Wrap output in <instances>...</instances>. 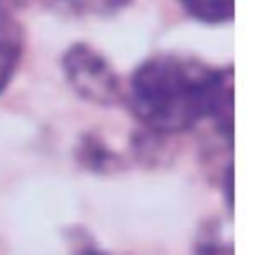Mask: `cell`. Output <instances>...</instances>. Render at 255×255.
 Returning a JSON list of instances; mask_svg holds the SVG:
<instances>
[{
    "mask_svg": "<svg viewBox=\"0 0 255 255\" xmlns=\"http://www.w3.org/2000/svg\"><path fill=\"white\" fill-rule=\"evenodd\" d=\"M129 104L138 120L158 133L188 131L212 118L233 135V70L212 68L192 57L154 54L135 68Z\"/></svg>",
    "mask_w": 255,
    "mask_h": 255,
    "instance_id": "obj_1",
    "label": "cell"
},
{
    "mask_svg": "<svg viewBox=\"0 0 255 255\" xmlns=\"http://www.w3.org/2000/svg\"><path fill=\"white\" fill-rule=\"evenodd\" d=\"M45 2L52 9L70 14V16H86V14L109 16L125 9L131 0H45Z\"/></svg>",
    "mask_w": 255,
    "mask_h": 255,
    "instance_id": "obj_5",
    "label": "cell"
},
{
    "mask_svg": "<svg viewBox=\"0 0 255 255\" xmlns=\"http://www.w3.org/2000/svg\"><path fill=\"white\" fill-rule=\"evenodd\" d=\"M194 20H201L208 25L228 23L235 16V0H178Z\"/></svg>",
    "mask_w": 255,
    "mask_h": 255,
    "instance_id": "obj_4",
    "label": "cell"
},
{
    "mask_svg": "<svg viewBox=\"0 0 255 255\" xmlns=\"http://www.w3.org/2000/svg\"><path fill=\"white\" fill-rule=\"evenodd\" d=\"M86 255H104V253H100V251H86Z\"/></svg>",
    "mask_w": 255,
    "mask_h": 255,
    "instance_id": "obj_6",
    "label": "cell"
},
{
    "mask_svg": "<svg viewBox=\"0 0 255 255\" xmlns=\"http://www.w3.org/2000/svg\"><path fill=\"white\" fill-rule=\"evenodd\" d=\"M23 27L0 5V95L5 93V88L9 86V82L18 70L20 59H23Z\"/></svg>",
    "mask_w": 255,
    "mask_h": 255,
    "instance_id": "obj_3",
    "label": "cell"
},
{
    "mask_svg": "<svg viewBox=\"0 0 255 255\" xmlns=\"http://www.w3.org/2000/svg\"><path fill=\"white\" fill-rule=\"evenodd\" d=\"M63 72L79 97L100 106H113L125 97V86L102 52L86 43H75L63 54Z\"/></svg>",
    "mask_w": 255,
    "mask_h": 255,
    "instance_id": "obj_2",
    "label": "cell"
}]
</instances>
